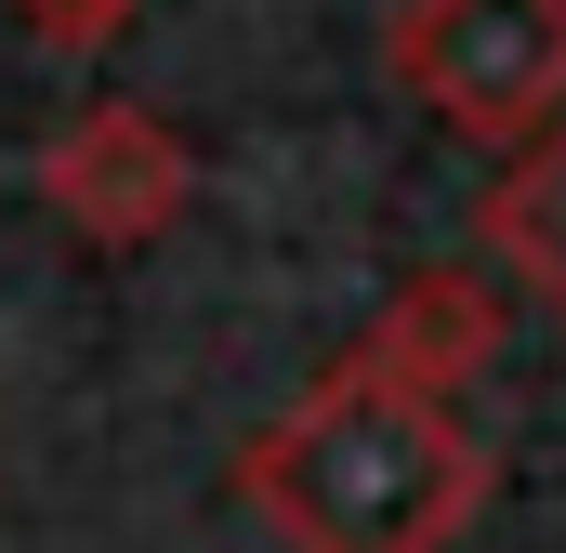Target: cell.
I'll return each instance as SVG.
<instances>
[{
    "label": "cell",
    "instance_id": "4",
    "mask_svg": "<svg viewBox=\"0 0 566 553\" xmlns=\"http://www.w3.org/2000/svg\"><path fill=\"white\" fill-rule=\"evenodd\" d=\"M382 383H409V396H448L461 409V383L501 356V303H488V276H461V264H422L382 316H369V343H356Z\"/></svg>",
    "mask_w": 566,
    "mask_h": 553
},
{
    "label": "cell",
    "instance_id": "1",
    "mask_svg": "<svg viewBox=\"0 0 566 553\" xmlns=\"http://www.w3.org/2000/svg\"><path fill=\"white\" fill-rule=\"evenodd\" d=\"M238 501L290 553H448L488 514V448L448 396H409L369 356H343L238 448Z\"/></svg>",
    "mask_w": 566,
    "mask_h": 553
},
{
    "label": "cell",
    "instance_id": "2",
    "mask_svg": "<svg viewBox=\"0 0 566 553\" xmlns=\"http://www.w3.org/2000/svg\"><path fill=\"white\" fill-rule=\"evenodd\" d=\"M396 80L448 133L527 145L566 119V0H396Z\"/></svg>",
    "mask_w": 566,
    "mask_h": 553
},
{
    "label": "cell",
    "instance_id": "5",
    "mask_svg": "<svg viewBox=\"0 0 566 553\" xmlns=\"http://www.w3.org/2000/svg\"><path fill=\"white\" fill-rule=\"evenodd\" d=\"M488 251L566 316V119H541V133L514 145V171L488 185Z\"/></svg>",
    "mask_w": 566,
    "mask_h": 553
},
{
    "label": "cell",
    "instance_id": "3",
    "mask_svg": "<svg viewBox=\"0 0 566 553\" xmlns=\"http://www.w3.org/2000/svg\"><path fill=\"white\" fill-rule=\"evenodd\" d=\"M185 185H198L185 133H171L158 106H133V93H93L66 133L40 145V198H53L93 251H145V238L185 211Z\"/></svg>",
    "mask_w": 566,
    "mask_h": 553
},
{
    "label": "cell",
    "instance_id": "6",
    "mask_svg": "<svg viewBox=\"0 0 566 553\" xmlns=\"http://www.w3.org/2000/svg\"><path fill=\"white\" fill-rule=\"evenodd\" d=\"M13 13H27L40 53H106V40L133 27V0H13Z\"/></svg>",
    "mask_w": 566,
    "mask_h": 553
}]
</instances>
